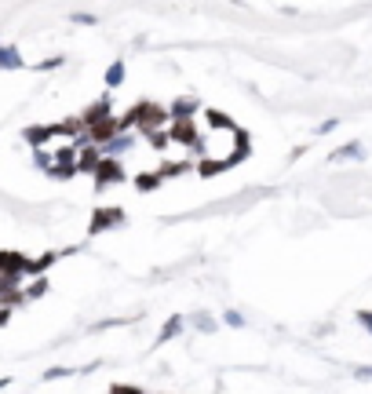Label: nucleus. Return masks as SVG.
<instances>
[{
    "instance_id": "nucleus-1",
    "label": "nucleus",
    "mask_w": 372,
    "mask_h": 394,
    "mask_svg": "<svg viewBox=\"0 0 372 394\" xmlns=\"http://www.w3.org/2000/svg\"><path fill=\"white\" fill-rule=\"evenodd\" d=\"M208 117V131H201V143H197V172L201 176H219L234 168L237 161L248 157V136L241 131L234 121L219 117V114H204Z\"/></svg>"
},
{
    "instance_id": "nucleus-2",
    "label": "nucleus",
    "mask_w": 372,
    "mask_h": 394,
    "mask_svg": "<svg viewBox=\"0 0 372 394\" xmlns=\"http://www.w3.org/2000/svg\"><path fill=\"white\" fill-rule=\"evenodd\" d=\"M172 121L168 114V106H161V103H135L132 106V114H124L121 117V128H135L139 136H157V131H164V124Z\"/></svg>"
},
{
    "instance_id": "nucleus-3",
    "label": "nucleus",
    "mask_w": 372,
    "mask_h": 394,
    "mask_svg": "<svg viewBox=\"0 0 372 394\" xmlns=\"http://www.w3.org/2000/svg\"><path fill=\"white\" fill-rule=\"evenodd\" d=\"M168 139H172V146H194V150H197V143H201V128H197V121H172Z\"/></svg>"
},
{
    "instance_id": "nucleus-4",
    "label": "nucleus",
    "mask_w": 372,
    "mask_h": 394,
    "mask_svg": "<svg viewBox=\"0 0 372 394\" xmlns=\"http://www.w3.org/2000/svg\"><path fill=\"white\" fill-rule=\"evenodd\" d=\"M124 179H128L124 164L114 161V157H102L99 172H95V186H99V190H102V186H117V183H124Z\"/></svg>"
},
{
    "instance_id": "nucleus-5",
    "label": "nucleus",
    "mask_w": 372,
    "mask_h": 394,
    "mask_svg": "<svg viewBox=\"0 0 372 394\" xmlns=\"http://www.w3.org/2000/svg\"><path fill=\"white\" fill-rule=\"evenodd\" d=\"M124 223V209H95L91 212V227L88 234H102V230H114Z\"/></svg>"
},
{
    "instance_id": "nucleus-6",
    "label": "nucleus",
    "mask_w": 372,
    "mask_h": 394,
    "mask_svg": "<svg viewBox=\"0 0 372 394\" xmlns=\"http://www.w3.org/2000/svg\"><path fill=\"white\" fill-rule=\"evenodd\" d=\"M109 117H114V103H109V96H102L99 103H91V110H84V114H81V124L84 128H95V124H102Z\"/></svg>"
},
{
    "instance_id": "nucleus-7",
    "label": "nucleus",
    "mask_w": 372,
    "mask_h": 394,
    "mask_svg": "<svg viewBox=\"0 0 372 394\" xmlns=\"http://www.w3.org/2000/svg\"><path fill=\"white\" fill-rule=\"evenodd\" d=\"M99 164H102V150L99 146H81L77 150V172H88V176H95L99 172Z\"/></svg>"
},
{
    "instance_id": "nucleus-8",
    "label": "nucleus",
    "mask_w": 372,
    "mask_h": 394,
    "mask_svg": "<svg viewBox=\"0 0 372 394\" xmlns=\"http://www.w3.org/2000/svg\"><path fill=\"white\" fill-rule=\"evenodd\" d=\"M168 114H172V121H197L201 117V103L197 99H175L168 106Z\"/></svg>"
},
{
    "instance_id": "nucleus-9",
    "label": "nucleus",
    "mask_w": 372,
    "mask_h": 394,
    "mask_svg": "<svg viewBox=\"0 0 372 394\" xmlns=\"http://www.w3.org/2000/svg\"><path fill=\"white\" fill-rule=\"evenodd\" d=\"M182 325H186V322H182V314H172V317H168V322H164V325H161V332H157V340H154V343H157V347H164V343H172V340H175V336L182 332Z\"/></svg>"
},
{
    "instance_id": "nucleus-10",
    "label": "nucleus",
    "mask_w": 372,
    "mask_h": 394,
    "mask_svg": "<svg viewBox=\"0 0 372 394\" xmlns=\"http://www.w3.org/2000/svg\"><path fill=\"white\" fill-rule=\"evenodd\" d=\"M132 146H135V136H128V131H124V136H117L109 146H102V157H114V161H121V157H124Z\"/></svg>"
},
{
    "instance_id": "nucleus-11",
    "label": "nucleus",
    "mask_w": 372,
    "mask_h": 394,
    "mask_svg": "<svg viewBox=\"0 0 372 394\" xmlns=\"http://www.w3.org/2000/svg\"><path fill=\"white\" fill-rule=\"evenodd\" d=\"M361 157H365L361 143H347V146H340V150H332V154H328V161H361Z\"/></svg>"
},
{
    "instance_id": "nucleus-12",
    "label": "nucleus",
    "mask_w": 372,
    "mask_h": 394,
    "mask_svg": "<svg viewBox=\"0 0 372 394\" xmlns=\"http://www.w3.org/2000/svg\"><path fill=\"white\" fill-rule=\"evenodd\" d=\"M22 55H18V48L11 44H0V70H22Z\"/></svg>"
},
{
    "instance_id": "nucleus-13",
    "label": "nucleus",
    "mask_w": 372,
    "mask_h": 394,
    "mask_svg": "<svg viewBox=\"0 0 372 394\" xmlns=\"http://www.w3.org/2000/svg\"><path fill=\"white\" fill-rule=\"evenodd\" d=\"M102 81H106V88H121V84H124V63H121V59H117V63H109Z\"/></svg>"
},
{
    "instance_id": "nucleus-14",
    "label": "nucleus",
    "mask_w": 372,
    "mask_h": 394,
    "mask_svg": "<svg viewBox=\"0 0 372 394\" xmlns=\"http://www.w3.org/2000/svg\"><path fill=\"white\" fill-rule=\"evenodd\" d=\"M161 183H164V179H161L157 172H139V176H135V186H139L142 194H154V190H157Z\"/></svg>"
},
{
    "instance_id": "nucleus-15",
    "label": "nucleus",
    "mask_w": 372,
    "mask_h": 394,
    "mask_svg": "<svg viewBox=\"0 0 372 394\" xmlns=\"http://www.w3.org/2000/svg\"><path fill=\"white\" fill-rule=\"evenodd\" d=\"M190 164H194V161H168V164H161V168H157V176H161V179L182 176V172H186V168H190Z\"/></svg>"
},
{
    "instance_id": "nucleus-16",
    "label": "nucleus",
    "mask_w": 372,
    "mask_h": 394,
    "mask_svg": "<svg viewBox=\"0 0 372 394\" xmlns=\"http://www.w3.org/2000/svg\"><path fill=\"white\" fill-rule=\"evenodd\" d=\"M190 325H194L197 332H215V317L201 310V314H194V317H190Z\"/></svg>"
},
{
    "instance_id": "nucleus-17",
    "label": "nucleus",
    "mask_w": 372,
    "mask_h": 394,
    "mask_svg": "<svg viewBox=\"0 0 372 394\" xmlns=\"http://www.w3.org/2000/svg\"><path fill=\"white\" fill-rule=\"evenodd\" d=\"M22 292H26V299H41V296L48 292V281H44V277H33V285L22 289Z\"/></svg>"
},
{
    "instance_id": "nucleus-18",
    "label": "nucleus",
    "mask_w": 372,
    "mask_h": 394,
    "mask_svg": "<svg viewBox=\"0 0 372 394\" xmlns=\"http://www.w3.org/2000/svg\"><path fill=\"white\" fill-rule=\"evenodd\" d=\"M222 325H230V329H241V325H245V314H237V310H227V314H222Z\"/></svg>"
},
{
    "instance_id": "nucleus-19",
    "label": "nucleus",
    "mask_w": 372,
    "mask_h": 394,
    "mask_svg": "<svg viewBox=\"0 0 372 394\" xmlns=\"http://www.w3.org/2000/svg\"><path fill=\"white\" fill-rule=\"evenodd\" d=\"M62 376H73V369H66V365H55V369H48V372H44V380H62Z\"/></svg>"
},
{
    "instance_id": "nucleus-20",
    "label": "nucleus",
    "mask_w": 372,
    "mask_h": 394,
    "mask_svg": "<svg viewBox=\"0 0 372 394\" xmlns=\"http://www.w3.org/2000/svg\"><path fill=\"white\" fill-rule=\"evenodd\" d=\"M109 394H142V387H135V383H114V387H109Z\"/></svg>"
},
{
    "instance_id": "nucleus-21",
    "label": "nucleus",
    "mask_w": 372,
    "mask_h": 394,
    "mask_svg": "<svg viewBox=\"0 0 372 394\" xmlns=\"http://www.w3.org/2000/svg\"><path fill=\"white\" fill-rule=\"evenodd\" d=\"M73 22H77V26H95L99 18H95V15H88V11H81V15H73Z\"/></svg>"
},
{
    "instance_id": "nucleus-22",
    "label": "nucleus",
    "mask_w": 372,
    "mask_h": 394,
    "mask_svg": "<svg viewBox=\"0 0 372 394\" xmlns=\"http://www.w3.org/2000/svg\"><path fill=\"white\" fill-rule=\"evenodd\" d=\"M358 322H361V329L372 336V310H358Z\"/></svg>"
},
{
    "instance_id": "nucleus-23",
    "label": "nucleus",
    "mask_w": 372,
    "mask_h": 394,
    "mask_svg": "<svg viewBox=\"0 0 372 394\" xmlns=\"http://www.w3.org/2000/svg\"><path fill=\"white\" fill-rule=\"evenodd\" d=\"M59 66H62V55H55V59H44L36 70H59Z\"/></svg>"
},
{
    "instance_id": "nucleus-24",
    "label": "nucleus",
    "mask_w": 372,
    "mask_h": 394,
    "mask_svg": "<svg viewBox=\"0 0 372 394\" xmlns=\"http://www.w3.org/2000/svg\"><path fill=\"white\" fill-rule=\"evenodd\" d=\"M336 128H340V121H336V117H328V121L318 128V136H325V131H336Z\"/></svg>"
},
{
    "instance_id": "nucleus-25",
    "label": "nucleus",
    "mask_w": 372,
    "mask_h": 394,
    "mask_svg": "<svg viewBox=\"0 0 372 394\" xmlns=\"http://www.w3.org/2000/svg\"><path fill=\"white\" fill-rule=\"evenodd\" d=\"M354 376H358V380H372V365H361V369H354Z\"/></svg>"
},
{
    "instance_id": "nucleus-26",
    "label": "nucleus",
    "mask_w": 372,
    "mask_h": 394,
    "mask_svg": "<svg viewBox=\"0 0 372 394\" xmlns=\"http://www.w3.org/2000/svg\"><path fill=\"white\" fill-rule=\"evenodd\" d=\"M8 317H11V310H8V307H0V329L8 325Z\"/></svg>"
},
{
    "instance_id": "nucleus-27",
    "label": "nucleus",
    "mask_w": 372,
    "mask_h": 394,
    "mask_svg": "<svg viewBox=\"0 0 372 394\" xmlns=\"http://www.w3.org/2000/svg\"><path fill=\"white\" fill-rule=\"evenodd\" d=\"M4 263H8V252H4V249H0V274H4Z\"/></svg>"
},
{
    "instance_id": "nucleus-28",
    "label": "nucleus",
    "mask_w": 372,
    "mask_h": 394,
    "mask_svg": "<svg viewBox=\"0 0 372 394\" xmlns=\"http://www.w3.org/2000/svg\"><path fill=\"white\" fill-rule=\"evenodd\" d=\"M8 383H11V376H0V390H4Z\"/></svg>"
}]
</instances>
